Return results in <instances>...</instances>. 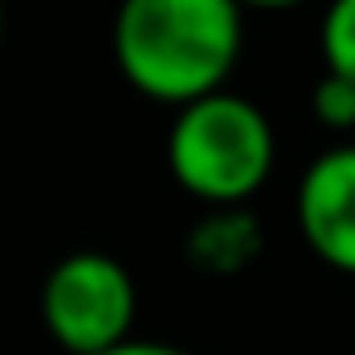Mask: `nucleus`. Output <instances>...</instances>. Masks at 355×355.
Listing matches in <instances>:
<instances>
[{"label": "nucleus", "instance_id": "1", "mask_svg": "<svg viewBox=\"0 0 355 355\" xmlns=\"http://www.w3.org/2000/svg\"><path fill=\"white\" fill-rule=\"evenodd\" d=\"M243 54L239 0H122L112 15L117 73L151 103L190 107L224 93Z\"/></svg>", "mask_w": 355, "mask_h": 355}, {"label": "nucleus", "instance_id": "2", "mask_svg": "<svg viewBox=\"0 0 355 355\" xmlns=\"http://www.w3.org/2000/svg\"><path fill=\"white\" fill-rule=\"evenodd\" d=\"M277 161L272 122L243 93H214L175 112L166 137V166L175 185L205 205L234 209L253 200Z\"/></svg>", "mask_w": 355, "mask_h": 355}, {"label": "nucleus", "instance_id": "3", "mask_svg": "<svg viewBox=\"0 0 355 355\" xmlns=\"http://www.w3.org/2000/svg\"><path fill=\"white\" fill-rule=\"evenodd\" d=\"M40 316L59 350L69 355H107L132 340L137 321V282L122 258L103 248L64 253L40 287Z\"/></svg>", "mask_w": 355, "mask_h": 355}, {"label": "nucleus", "instance_id": "4", "mask_svg": "<svg viewBox=\"0 0 355 355\" xmlns=\"http://www.w3.org/2000/svg\"><path fill=\"white\" fill-rule=\"evenodd\" d=\"M302 243L336 272L355 277V141L321 151L297 180Z\"/></svg>", "mask_w": 355, "mask_h": 355}, {"label": "nucleus", "instance_id": "5", "mask_svg": "<svg viewBox=\"0 0 355 355\" xmlns=\"http://www.w3.org/2000/svg\"><path fill=\"white\" fill-rule=\"evenodd\" d=\"M321 64L326 73L355 83V0H331L321 15Z\"/></svg>", "mask_w": 355, "mask_h": 355}, {"label": "nucleus", "instance_id": "6", "mask_svg": "<svg viewBox=\"0 0 355 355\" xmlns=\"http://www.w3.org/2000/svg\"><path fill=\"white\" fill-rule=\"evenodd\" d=\"M311 112L331 127V132H350L355 127V83L336 78L321 69V78L311 83Z\"/></svg>", "mask_w": 355, "mask_h": 355}, {"label": "nucleus", "instance_id": "7", "mask_svg": "<svg viewBox=\"0 0 355 355\" xmlns=\"http://www.w3.org/2000/svg\"><path fill=\"white\" fill-rule=\"evenodd\" d=\"M107 355H190V350H180V345H166V340H127V345H117V350H107Z\"/></svg>", "mask_w": 355, "mask_h": 355}, {"label": "nucleus", "instance_id": "8", "mask_svg": "<svg viewBox=\"0 0 355 355\" xmlns=\"http://www.w3.org/2000/svg\"><path fill=\"white\" fill-rule=\"evenodd\" d=\"M243 10H297V6H306V0H239Z\"/></svg>", "mask_w": 355, "mask_h": 355}]
</instances>
